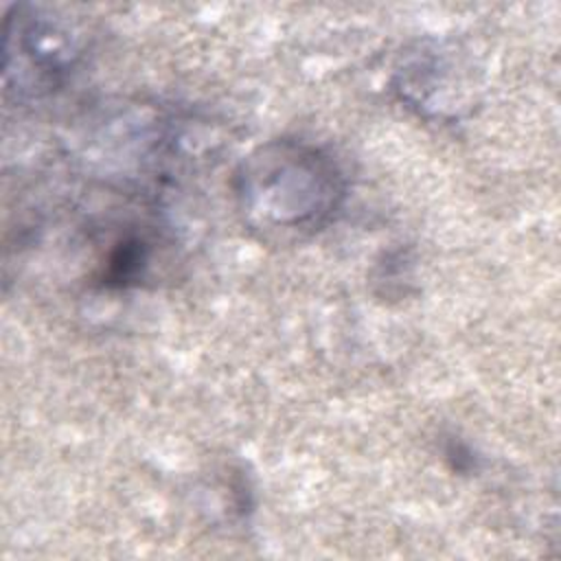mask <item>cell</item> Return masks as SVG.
Instances as JSON below:
<instances>
[{
    "label": "cell",
    "instance_id": "1",
    "mask_svg": "<svg viewBox=\"0 0 561 561\" xmlns=\"http://www.w3.org/2000/svg\"><path fill=\"white\" fill-rule=\"evenodd\" d=\"M243 219L265 237H300L333 219L346 197L337 162L320 147L278 138L248 153L234 171Z\"/></svg>",
    "mask_w": 561,
    "mask_h": 561
},
{
    "label": "cell",
    "instance_id": "2",
    "mask_svg": "<svg viewBox=\"0 0 561 561\" xmlns=\"http://www.w3.org/2000/svg\"><path fill=\"white\" fill-rule=\"evenodd\" d=\"M79 55V37L64 20L31 4L13 7L7 15V92L31 94L55 88Z\"/></svg>",
    "mask_w": 561,
    "mask_h": 561
},
{
    "label": "cell",
    "instance_id": "3",
    "mask_svg": "<svg viewBox=\"0 0 561 561\" xmlns=\"http://www.w3.org/2000/svg\"><path fill=\"white\" fill-rule=\"evenodd\" d=\"M153 259V243L147 234L140 232H127L118 237L103 261L101 278L105 285L114 287H127V285H140L145 280Z\"/></svg>",
    "mask_w": 561,
    "mask_h": 561
}]
</instances>
